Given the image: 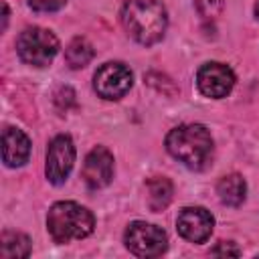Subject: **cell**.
I'll use <instances>...</instances> for the list:
<instances>
[{
  "label": "cell",
  "mask_w": 259,
  "mask_h": 259,
  "mask_svg": "<svg viewBox=\"0 0 259 259\" xmlns=\"http://www.w3.org/2000/svg\"><path fill=\"white\" fill-rule=\"evenodd\" d=\"M166 150L190 170H202L212 158V138L200 123H184L166 136Z\"/></svg>",
  "instance_id": "cell-1"
},
{
  "label": "cell",
  "mask_w": 259,
  "mask_h": 259,
  "mask_svg": "<svg viewBox=\"0 0 259 259\" xmlns=\"http://www.w3.org/2000/svg\"><path fill=\"white\" fill-rule=\"evenodd\" d=\"M121 22L140 45H154L164 36L168 16L158 0H127L121 10Z\"/></svg>",
  "instance_id": "cell-2"
},
{
  "label": "cell",
  "mask_w": 259,
  "mask_h": 259,
  "mask_svg": "<svg viewBox=\"0 0 259 259\" xmlns=\"http://www.w3.org/2000/svg\"><path fill=\"white\" fill-rule=\"evenodd\" d=\"M93 227H95L93 214L85 206L71 200L55 202L47 217V229L57 243H71L85 239L87 235H91Z\"/></svg>",
  "instance_id": "cell-3"
},
{
  "label": "cell",
  "mask_w": 259,
  "mask_h": 259,
  "mask_svg": "<svg viewBox=\"0 0 259 259\" xmlns=\"http://www.w3.org/2000/svg\"><path fill=\"white\" fill-rule=\"evenodd\" d=\"M16 51L24 63L34 65V67H45L55 59V55L59 51V40L47 28L28 26L18 34Z\"/></svg>",
  "instance_id": "cell-4"
},
{
  "label": "cell",
  "mask_w": 259,
  "mask_h": 259,
  "mask_svg": "<svg viewBox=\"0 0 259 259\" xmlns=\"http://www.w3.org/2000/svg\"><path fill=\"white\" fill-rule=\"evenodd\" d=\"M123 241H125V247L138 257H158L168 247L166 233L160 227L144 221L130 223V227L125 229Z\"/></svg>",
  "instance_id": "cell-5"
},
{
  "label": "cell",
  "mask_w": 259,
  "mask_h": 259,
  "mask_svg": "<svg viewBox=\"0 0 259 259\" xmlns=\"http://www.w3.org/2000/svg\"><path fill=\"white\" fill-rule=\"evenodd\" d=\"M134 75L123 63H105L93 77V87L103 99H119L132 87Z\"/></svg>",
  "instance_id": "cell-6"
},
{
  "label": "cell",
  "mask_w": 259,
  "mask_h": 259,
  "mask_svg": "<svg viewBox=\"0 0 259 259\" xmlns=\"http://www.w3.org/2000/svg\"><path fill=\"white\" fill-rule=\"evenodd\" d=\"M75 164V146L73 140L65 134L53 138V142L49 144L47 150V178L53 184H63L67 180V176L71 174Z\"/></svg>",
  "instance_id": "cell-7"
},
{
  "label": "cell",
  "mask_w": 259,
  "mask_h": 259,
  "mask_svg": "<svg viewBox=\"0 0 259 259\" xmlns=\"http://www.w3.org/2000/svg\"><path fill=\"white\" fill-rule=\"evenodd\" d=\"M196 85L204 97L221 99L231 93L235 85V75L231 67L223 63H206L196 73Z\"/></svg>",
  "instance_id": "cell-8"
},
{
  "label": "cell",
  "mask_w": 259,
  "mask_h": 259,
  "mask_svg": "<svg viewBox=\"0 0 259 259\" xmlns=\"http://www.w3.org/2000/svg\"><path fill=\"white\" fill-rule=\"evenodd\" d=\"M214 219L202 206H186L178 212L176 229L182 239L190 243H204L212 233Z\"/></svg>",
  "instance_id": "cell-9"
},
{
  "label": "cell",
  "mask_w": 259,
  "mask_h": 259,
  "mask_svg": "<svg viewBox=\"0 0 259 259\" xmlns=\"http://www.w3.org/2000/svg\"><path fill=\"white\" fill-rule=\"evenodd\" d=\"M113 178V156L103 146L93 148L83 164V180L91 190L103 188Z\"/></svg>",
  "instance_id": "cell-10"
},
{
  "label": "cell",
  "mask_w": 259,
  "mask_h": 259,
  "mask_svg": "<svg viewBox=\"0 0 259 259\" xmlns=\"http://www.w3.org/2000/svg\"><path fill=\"white\" fill-rule=\"evenodd\" d=\"M30 156V140L16 127H6L2 134V160L6 166H22Z\"/></svg>",
  "instance_id": "cell-11"
},
{
  "label": "cell",
  "mask_w": 259,
  "mask_h": 259,
  "mask_svg": "<svg viewBox=\"0 0 259 259\" xmlns=\"http://www.w3.org/2000/svg\"><path fill=\"white\" fill-rule=\"evenodd\" d=\"M217 194H219V198H221L223 204H227V206H239L245 200L247 184H245L243 176H239V174H227V176H223L219 180Z\"/></svg>",
  "instance_id": "cell-12"
},
{
  "label": "cell",
  "mask_w": 259,
  "mask_h": 259,
  "mask_svg": "<svg viewBox=\"0 0 259 259\" xmlns=\"http://www.w3.org/2000/svg\"><path fill=\"white\" fill-rule=\"evenodd\" d=\"M146 194H148V206L154 212L164 210L172 200V182L164 176H154L146 182Z\"/></svg>",
  "instance_id": "cell-13"
},
{
  "label": "cell",
  "mask_w": 259,
  "mask_h": 259,
  "mask_svg": "<svg viewBox=\"0 0 259 259\" xmlns=\"http://www.w3.org/2000/svg\"><path fill=\"white\" fill-rule=\"evenodd\" d=\"M30 255V239L16 231L2 233L0 239V257L12 259V257H28Z\"/></svg>",
  "instance_id": "cell-14"
},
{
  "label": "cell",
  "mask_w": 259,
  "mask_h": 259,
  "mask_svg": "<svg viewBox=\"0 0 259 259\" xmlns=\"http://www.w3.org/2000/svg\"><path fill=\"white\" fill-rule=\"evenodd\" d=\"M93 55H95V51H93L91 42L83 36H75L65 51V61L71 69H81L93 59Z\"/></svg>",
  "instance_id": "cell-15"
},
{
  "label": "cell",
  "mask_w": 259,
  "mask_h": 259,
  "mask_svg": "<svg viewBox=\"0 0 259 259\" xmlns=\"http://www.w3.org/2000/svg\"><path fill=\"white\" fill-rule=\"evenodd\" d=\"M194 4H196V10L200 12V16H204V18H217L225 8L223 0H194Z\"/></svg>",
  "instance_id": "cell-16"
},
{
  "label": "cell",
  "mask_w": 259,
  "mask_h": 259,
  "mask_svg": "<svg viewBox=\"0 0 259 259\" xmlns=\"http://www.w3.org/2000/svg\"><path fill=\"white\" fill-rule=\"evenodd\" d=\"M67 0H28L30 8L36 12H55L65 6Z\"/></svg>",
  "instance_id": "cell-17"
},
{
  "label": "cell",
  "mask_w": 259,
  "mask_h": 259,
  "mask_svg": "<svg viewBox=\"0 0 259 259\" xmlns=\"http://www.w3.org/2000/svg\"><path fill=\"white\" fill-rule=\"evenodd\" d=\"M210 253H212V255H235V257L241 255V251H239L231 241H221Z\"/></svg>",
  "instance_id": "cell-18"
},
{
  "label": "cell",
  "mask_w": 259,
  "mask_h": 259,
  "mask_svg": "<svg viewBox=\"0 0 259 259\" xmlns=\"http://www.w3.org/2000/svg\"><path fill=\"white\" fill-rule=\"evenodd\" d=\"M2 28H6V22H8V8H6V4L2 2Z\"/></svg>",
  "instance_id": "cell-19"
},
{
  "label": "cell",
  "mask_w": 259,
  "mask_h": 259,
  "mask_svg": "<svg viewBox=\"0 0 259 259\" xmlns=\"http://www.w3.org/2000/svg\"><path fill=\"white\" fill-rule=\"evenodd\" d=\"M255 14H257V18H259V2L255 4Z\"/></svg>",
  "instance_id": "cell-20"
}]
</instances>
